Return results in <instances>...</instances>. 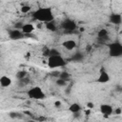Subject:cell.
Returning a JSON list of instances; mask_svg holds the SVG:
<instances>
[{"label":"cell","mask_w":122,"mask_h":122,"mask_svg":"<svg viewBox=\"0 0 122 122\" xmlns=\"http://www.w3.org/2000/svg\"><path fill=\"white\" fill-rule=\"evenodd\" d=\"M57 54H60L58 50H56V49H50L49 50V56L50 55H57Z\"/></svg>","instance_id":"44dd1931"},{"label":"cell","mask_w":122,"mask_h":122,"mask_svg":"<svg viewBox=\"0 0 122 122\" xmlns=\"http://www.w3.org/2000/svg\"><path fill=\"white\" fill-rule=\"evenodd\" d=\"M24 33L21 31V30L14 29V30H9V37L11 40H20L24 37Z\"/></svg>","instance_id":"8992f818"},{"label":"cell","mask_w":122,"mask_h":122,"mask_svg":"<svg viewBox=\"0 0 122 122\" xmlns=\"http://www.w3.org/2000/svg\"><path fill=\"white\" fill-rule=\"evenodd\" d=\"M54 106H55L56 108H59V107L61 106V101H59V100L55 101V102H54Z\"/></svg>","instance_id":"4316f807"},{"label":"cell","mask_w":122,"mask_h":122,"mask_svg":"<svg viewBox=\"0 0 122 122\" xmlns=\"http://www.w3.org/2000/svg\"><path fill=\"white\" fill-rule=\"evenodd\" d=\"M81 109H82V107H81V105L78 104V103H72V104H71L70 107H69V111H70L71 113L80 112Z\"/></svg>","instance_id":"4fadbf2b"},{"label":"cell","mask_w":122,"mask_h":122,"mask_svg":"<svg viewBox=\"0 0 122 122\" xmlns=\"http://www.w3.org/2000/svg\"><path fill=\"white\" fill-rule=\"evenodd\" d=\"M12 84L11 79L8 75H2L0 77V86L3 88H8Z\"/></svg>","instance_id":"7c38bea8"},{"label":"cell","mask_w":122,"mask_h":122,"mask_svg":"<svg viewBox=\"0 0 122 122\" xmlns=\"http://www.w3.org/2000/svg\"><path fill=\"white\" fill-rule=\"evenodd\" d=\"M10 116L11 118H17V117H20L21 115H20L18 112H10Z\"/></svg>","instance_id":"7402d4cb"},{"label":"cell","mask_w":122,"mask_h":122,"mask_svg":"<svg viewBox=\"0 0 122 122\" xmlns=\"http://www.w3.org/2000/svg\"><path fill=\"white\" fill-rule=\"evenodd\" d=\"M55 83H56V85H57L58 87H64V86L67 85V81L64 80V79H61V78H59V77H58V79L56 80Z\"/></svg>","instance_id":"ffe728a7"},{"label":"cell","mask_w":122,"mask_h":122,"mask_svg":"<svg viewBox=\"0 0 122 122\" xmlns=\"http://www.w3.org/2000/svg\"><path fill=\"white\" fill-rule=\"evenodd\" d=\"M20 11L23 12V13H28L29 11H30V7L28 6V5H23L20 8Z\"/></svg>","instance_id":"d6986e66"},{"label":"cell","mask_w":122,"mask_h":122,"mask_svg":"<svg viewBox=\"0 0 122 122\" xmlns=\"http://www.w3.org/2000/svg\"><path fill=\"white\" fill-rule=\"evenodd\" d=\"M27 94H28L29 98L34 99V100H43V99L46 98V93L38 86H34V87L30 88L27 92Z\"/></svg>","instance_id":"3957f363"},{"label":"cell","mask_w":122,"mask_h":122,"mask_svg":"<svg viewBox=\"0 0 122 122\" xmlns=\"http://www.w3.org/2000/svg\"><path fill=\"white\" fill-rule=\"evenodd\" d=\"M99 110H100V112H101L105 117L112 115V112H113L112 106L110 105V104H101L100 107H99Z\"/></svg>","instance_id":"ba28073f"},{"label":"cell","mask_w":122,"mask_h":122,"mask_svg":"<svg viewBox=\"0 0 122 122\" xmlns=\"http://www.w3.org/2000/svg\"><path fill=\"white\" fill-rule=\"evenodd\" d=\"M108 35H109V32L106 29H101L97 32V36L99 39H108Z\"/></svg>","instance_id":"9a60e30c"},{"label":"cell","mask_w":122,"mask_h":122,"mask_svg":"<svg viewBox=\"0 0 122 122\" xmlns=\"http://www.w3.org/2000/svg\"><path fill=\"white\" fill-rule=\"evenodd\" d=\"M109 55L111 57H120L122 55V44L119 41H114L109 44Z\"/></svg>","instance_id":"277c9868"},{"label":"cell","mask_w":122,"mask_h":122,"mask_svg":"<svg viewBox=\"0 0 122 122\" xmlns=\"http://www.w3.org/2000/svg\"><path fill=\"white\" fill-rule=\"evenodd\" d=\"M70 73L68 72V71H60V73H59V78H61V79H64V80H69V78H70Z\"/></svg>","instance_id":"ac0fdd59"},{"label":"cell","mask_w":122,"mask_h":122,"mask_svg":"<svg viewBox=\"0 0 122 122\" xmlns=\"http://www.w3.org/2000/svg\"><path fill=\"white\" fill-rule=\"evenodd\" d=\"M32 18L38 22L47 23L50 21L54 20V15L52 9L51 7H42L37 9L32 12Z\"/></svg>","instance_id":"6da1fadb"},{"label":"cell","mask_w":122,"mask_h":122,"mask_svg":"<svg viewBox=\"0 0 122 122\" xmlns=\"http://www.w3.org/2000/svg\"><path fill=\"white\" fill-rule=\"evenodd\" d=\"M83 58H84V54L82 52H76L71 57V60L72 61H75V62H81L83 60Z\"/></svg>","instance_id":"2e32d148"},{"label":"cell","mask_w":122,"mask_h":122,"mask_svg":"<svg viewBox=\"0 0 122 122\" xmlns=\"http://www.w3.org/2000/svg\"><path fill=\"white\" fill-rule=\"evenodd\" d=\"M46 29L50 31H56L57 30V27H56V24L54 23V21H50V22H47L46 23Z\"/></svg>","instance_id":"5bb4252c"},{"label":"cell","mask_w":122,"mask_h":122,"mask_svg":"<svg viewBox=\"0 0 122 122\" xmlns=\"http://www.w3.org/2000/svg\"><path fill=\"white\" fill-rule=\"evenodd\" d=\"M15 77H16L18 80H21V79L27 77V71H23V70L18 71L16 72V74H15Z\"/></svg>","instance_id":"e0dca14e"},{"label":"cell","mask_w":122,"mask_h":122,"mask_svg":"<svg viewBox=\"0 0 122 122\" xmlns=\"http://www.w3.org/2000/svg\"><path fill=\"white\" fill-rule=\"evenodd\" d=\"M87 107H88L89 109H93V108H94V104H93L92 102H88V103H87Z\"/></svg>","instance_id":"484cf974"},{"label":"cell","mask_w":122,"mask_h":122,"mask_svg":"<svg viewBox=\"0 0 122 122\" xmlns=\"http://www.w3.org/2000/svg\"><path fill=\"white\" fill-rule=\"evenodd\" d=\"M61 28L65 30V32H72L76 30L77 26H76L75 21H73L72 19H70V18H66L65 20L62 21Z\"/></svg>","instance_id":"5b68a950"},{"label":"cell","mask_w":122,"mask_h":122,"mask_svg":"<svg viewBox=\"0 0 122 122\" xmlns=\"http://www.w3.org/2000/svg\"><path fill=\"white\" fill-rule=\"evenodd\" d=\"M23 26V23L21 22H18L17 24H14V28L15 29H18V30H21V27Z\"/></svg>","instance_id":"cb8c5ba5"},{"label":"cell","mask_w":122,"mask_h":122,"mask_svg":"<svg viewBox=\"0 0 122 122\" xmlns=\"http://www.w3.org/2000/svg\"><path fill=\"white\" fill-rule=\"evenodd\" d=\"M109 20L113 25H120L122 22V16L120 13H112L109 17Z\"/></svg>","instance_id":"8fae6325"},{"label":"cell","mask_w":122,"mask_h":122,"mask_svg":"<svg viewBox=\"0 0 122 122\" xmlns=\"http://www.w3.org/2000/svg\"><path fill=\"white\" fill-rule=\"evenodd\" d=\"M66 65L65 59L61 56V54L57 55H50L48 58V67L50 69H56L62 68Z\"/></svg>","instance_id":"7a4b0ae2"},{"label":"cell","mask_w":122,"mask_h":122,"mask_svg":"<svg viewBox=\"0 0 122 122\" xmlns=\"http://www.w3.org/2000/svg\"><path fill=\"white\" fill-rule=\"evenodd\" d=\"M110 80H111V76H110V74L108 73V71H106L104 70V68H101L100 72H99V76H98V78H97V82H98V83L105 84V83L110 82Z\"/></svg>","instance_id":"52a82bcc"},{"label":"cell","mask_w":122,"mask_h":122,"mask_svg":"<svg viewBox=\"0 0 122 122\" xmlns=\"http://www.w3.org/2000/svg\"><path fill=\"white\" fill-rule=\"evenodd\" d=\"M114 114H117V115H119V114H121L122 113V109L120 108V107H118V108H116L114 111Z\"/></svg>","instance_id":"603a6c76"},{"label":"cell","mask_w":122,"mask_h":122,"mask_svg":"<svg viewBox=\"0 0 122 122\" xmlns=\"http://www.w3.org/2000/svg\"><path fill=\"white\" fill-rule=\"evenodd\" d=\"M34 30V26L31 23H26L23 24V26L21 27V31L24 33V35L27 34H31Z\"/></svg>","instance_id":"9c48e42d"},{"label":"cell","mask_w":122,"mask_h":122,"mask_svg":"<svg viewBox=\"0 0 122 122\" xmlns=\"http://www.w3.org/2000/svg\"><path fill=\"white\" fill-rule=\"evenodd\" d=\"M62 47L64 49H66L67 51H72L76 48V42L74 40L68 39V40H65L64 42H62Z\"/></svg>","instance_id":"30bf717a"},{"label":"cell","mask_w":122,"mask_h":122,"mask_svg":"<svg viewBox=\"0 0 122 122\" xmlns=\"http://www.w3.org/2000/svg\"><path fill=\"white\" fill-rule=\"evenodd\" d=\"M59 73H60L59 71H54L51 72V75H53L54 77H58V76H59Z\"/></svg>","instance_id":"d4e9b609"}]
</instances>
